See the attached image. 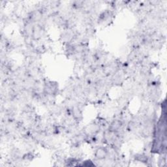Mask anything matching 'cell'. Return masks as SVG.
<instances>
[{
	"label": "cell",
	"mask_w": 167,
	"mask_h": 167,
	"mask_svg": "<svg viewBox=\"0 0 167 167\" xmlns=\"http://www.w3.org/2000/svg\"><path fill=\"white\" fill-rule=\"evenodd\" d=\"M108 154V151L105 148H99L95 151V157L98 159H104Z\"/></svg>",
	"instance_id": "obj_1"
}]
</instances>
